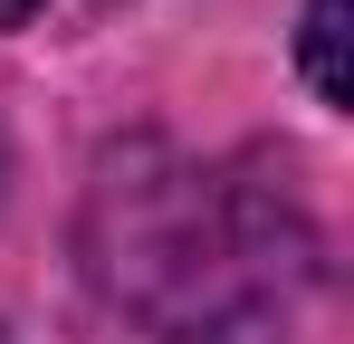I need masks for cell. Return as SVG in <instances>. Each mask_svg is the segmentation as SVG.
<instances>
[{"label": "cell", "instance_id": "7a4b0ae2", "mask_svg": "<svg viewBox=\"0 0 354 344\" xmlns=\"http://www.w3.org/2000/svg\"><path fill=\"white\" fill-rule=\"evenodd\" d=\"M29 10H39V0H0V29H19V19H29Z\"/></svg>", "mask_w": 354, "mask_h": 344}, {"label": "cell", "instance_id": "6da1fadb", "mask_svg": "<svg viewBox=\"0 0 354 344\" xmlns=\"http://www.w3.org/2000/svg\"><path fill=\"white\" fill-rule=\"evenodd\" d=\"M297 57H306V86L326 106H345V0H306V29H297Z\"/></svg>", "mask_w": 354, "mask_h": 344}]
</instances>
